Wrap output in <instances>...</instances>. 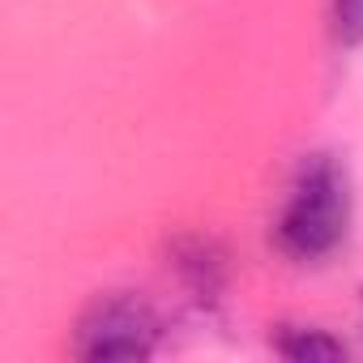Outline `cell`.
I'll use <instances>...</instances> for the list:
<instances>
[{"label": "cell", "instance_id": "6da1fadb", "mask_svg": "<svg viewBox=\"0 0 363 363\" xmlns=\"http://www.w3.org/2000/svg\"><path fill=\"white\" fill-rule=\"evenodd\" d=\"M350 227V184H346V171L337 158L329 154H312L295 184L291 197L278 214V248L291 261H325L342 248Z\"/></svg>", "mask_w": 363, "mask_h": 363}, {"label": "cell", "instance_id": "7a4b0ae2", "mask_svg": "<svg viewBox=\"0 0 363 363\" xmlns=\"http://www.w3.org/2000/svg\"><path fill=\"white\" fill-rule=\"evenodd\" d=\"M158 346V316L141 299H99L82 329H77V354L82 359H145Z\"/></svg>", "mask_w": 363, "mask_h": 363}, {"label": "cell", "instance_id": "3957f363", "mask_svg": "<svg viewBox=\"0 0 363 363\" xmlns=\"http://www.w3.org/2000/svg\"><path fill=\"white\" fill-rule=\"evenodd\" d=\"M274 346H278V354H286L295 363H316V359H342L346 354V346L337 337H329L325 329H282L274 337Z\"/></svg>", "mask_w": 363, "mask_h": 363}, {"label": "cell", "instance_id": "277c9868", "mask_svg": "<svg viewBox=\"0 0 363 363\" xmlns=\"http://www.w3.org/2000/svg\"><path fill=\"white\" fill-rule=\"evenodd\" d=\"M333 35L346 48L363 43V0H333Z\"/></svg>", "mask_w": 363, "mask_h": 363}]
</instances>
